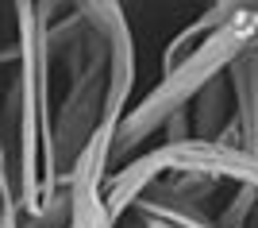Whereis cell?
I'll return each mask as SVG.
<instances>
[{"label":"cell","mask_w":258,"mask_h":228,"mask_svg":"<svg viewBox=\"0 0 258 228\" xmlns=\"http://www.w3.org/2000/svg\"><path fill=\"white\" fill-rule=\"evenodd\" d=\"M254 39H258V4L239 0V8L231 12L208 39H201L185 58L166 66L158 81L127 109V116L119 120L112 155H116V159H127L131 151H139L143 143H151L173 116H181V112L193 105V97L208 81L227 74V66L239 58V51H247Z\"/></svg>","instance_id":"1"},{"label":"cell","mask_w":258,"mask_h":228,"mask_svg":"<svg viewBox=\"0 0 258 228\" xmlns=\"http://www.w3.org/2000/svg\"><path fill=\"white\" fill-rule=\"evenodd\" d=\"M166 174H197V178H212V182H231V186H250L258 194V155L235 151V147H220V143H197V140H177L135 155L131 163L108 174L104 182V209L108 220L119 228L123 213L139 205V197L151 190Z\"/></svg>","instance_id":"2"},{"label":"cell","mask_w":258,"mask_h":228,"mask_svg":"<svg viewBox=\"0 0 258 228\" xmlns=\"http://www.w3.org/2000/svg\"><path fill=\"white\" fill-rule=\"evenodd\" d=\"M93 31V27H89ZM104 101H108V51L100 35L93 31L85 62L70 74L62 101H54V120H50V147H54V166H58V182L62 174L77 163V155L85 151L93 131L104 120Z\"/></svg>","instance_id":"3"},{"label":"cell","mask_w":258,"mask_h":228,"mask_svg":"<svg viewBox=\"0 0 258 228\" xmlns=\"http://www.w3.org/2000/svg\"><path fill=\"white\" fill-rule=\"evenodd\" d=\"M227 89H231V116L239 128V151L258 155V39L239 51L227 66Z\"/></svg>","instance_id":"4"},{"label":"cell","mask_w":258,"mask_h":228,"mask_svg":"<svg viewBox=\"0 0 258 228\" xmlns=\"http://www.w3.org/2000/svg\"><path fill=\"white\" fill-rule=\"evenodd\" d=\"M231 120H235L231 116V89H227L224 74L216 77V81H208V85L193 97V105L185 109L189 140H197V143H220Z\"/></svg>","instance_id":"5"},{"label":"cell","mask_w":258,"mask_h":228,"mask_svg":"<svg viewBox=\"0 0 258 228\" xmlns=\"http://www.w3.org/2000/svg\"><path fill=\"white\" fill-rule=\"evenodd\" d=\"M235 8H239V0H224V4H208L201 16H193V23H185L181 31L166 43V51H162V70H166V66H173L177 58H185L197 43H201V39H208V35H212Z\"/></svg>","instance_id":"6"},{"label":"cell","mask_w":258,"mask_h":228,"mask_svg":"<svg viewBox=\"0 0 258 228\" xmlns=\"http://www.w3.org/2000/svg\"><path fill=\"white\" fill-rule=\"evenodd\" d=\"M135 213H139L143 228H216L208 213L185 209V205H170V201H162L154 194H143Z\"/></svg>","instance_id":"7"},{"label":"cell","mask_w":258,"mask_h":228,"mask_svg":"<svg viewBox=\"0 0 258 228\" xmlns=\"http://www.w3.org/2000/svg\"><path fill=\"white\" fill-rule=\"evenodd\" d=\"M254 201H258V194L250 190V186H235L231 201L224 205V213H216V217H212V224L216 228H243L247 217H250V209H254Z\"/></svg>","instance_id":"8"},{"label":"cell","mask_w":258,"mask_h":228,"mask_svg":"<svg viewBox=\"0 0 258 228\" xmlns=\"http://www.w3.org/2000/svg\"><path fill=\"white\" fill-rule=\"evenodd\" d=\"M243 228H258V201H254V209H250V217H247V224Z\"/></svg>","instance_id":"9"}]
</instances>
